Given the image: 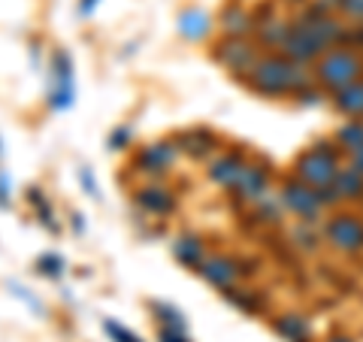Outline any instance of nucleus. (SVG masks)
Listing matches in <instances>:
<instances>
[{"label": "nucleus", "mask_w": 363, "mask_h": 342, "mask_svg": "<svg viewBox=\"0 0 363 342\" xmlns=\"http://www.w3.org/2000/svg\"><path fill=\"white\" fill-rule=\"evenodd\" d=\"M245 79H248V88L257 91V94L285 97V94H294V91L315 82V67L294 64L285 58V55L269 52V55H260L257 64L252 67V73Z\"/></svg>", "instance_id": "1"}, {"label": "nucleus", "mask_w": 363, "mask_h": 342, "mask_svg": "<svg viewBox=\"0 0 363 342\" xmlns=\"http://www.w3.org/2000/svg\"><path fill=\"white\" fill-rule=\"evenodd\" d=\"M345 152L339 149L336 140H318L312 143V149H306L297 164H294V176H297L300 182H306V185L312 188H321L327 185V182H333L339 167H342L345 161Z\"/></svg>", "instance_id": "2"}, {"label": "nucleus", "mask_w": 363, "mask_h": 342, "mask_svg": "<svg viewBox=\"0 0 363 342\" xmlns=\"http://www.w3.org/2000/svg\"><path fill=\"white\" fill-rule=\"evenodd\" d=\"M354 79H363V52L354 49H330L327 55H321L315 64V82L324 91H336Z\"/></svg>", "instance_id": "3"}, {"label": "nucleus", "mask_w": 363, "mask_h": 342, "mask_svg": "<svg viewBox=\"0 0 363 342\" xmlns=\"http://www.w3.org/2000/svg\"><path fill=\"white\" fill-rule=\"evenodd\" d=\"M321 233L327 246L342 255H360L363 252V219L351 212H333L327 221H321Z\"/></svg>", "instance_id": "4"}, {"label": "nucleus", "mask_w": 363, "mask_h": 342, "mask_svg": "<svg viewBox=\"0 0 363 342\" xmlns=\"http://www.w3.org/2000/svg\"><path fill=\"white\" fill-rule=\"evenodd\" d=\"M215 58H218V64L224 70L245 79L252 73V67L257 64L260 49H257V43L248 40V37H224V43L215 45Z\"/></svg>", "instance_id": "5"}, {"label": "nucleus", "mask_w": 363, "mask_h": 342, "mask_svg": "<svg viewBox=\"0 0 363 342\" xmlns=\"http://www.w3.org/2000/svg\"><path fill=\"white\" fill-rule=\"evenodd\" d=\"M281 203H285V209L291 215H297L300 221H315L321 224V215H324V206L321 200H318V191L312 185H306V182H300L297 176L288 179L285 185H281Z\"/></svg>", "instance_id": "6"}, {"label": "nucleus", "mask_w": 363, "mask_h": 342, "mask_svg": "<svg viewBox=\"0 0 363 342\" xmlns=\"http://www.w3.org/2000/svg\"><path fill=\"white\" fill-rule=\"evenodd\" d=\"M197 272L203 279H206L209 285H215V288H233L236 282H240V260L236 258H227V255H206L203 258V264L197 267Z\"/></svg>", "instance_id": "7"}, {"label": "nucleus", "mask_w": 363, "mask_h": 342, "mask_svg": "<svg viewBox=\"0 0 363 342\" xmlns=\"http://www.w3.org/2000/svg\"><path fill=\"white\" fill-rule=\"evenodd\" d=\"M230 191L240 203H257L269 191V170L260 164H245V170L240 173V179H236V185Z\"/></svg>", "instance_id": "8"}, {"label": "nucleus", "mask_w": 363, "mask_h": 342, "mask_svg": "<svg viewBox=\"0 0 363 342\" xmlns=\"http://www.w3.org/2000/svg\"><path fill=\"white\" fill-rule=\"evenodd\" d=\"M279 55H285L288 61H294V64H306V67H315L318 64V58H321V49L306 37L303 33V28L300 25H294V18H291V33H288V40H285V45L279 49Z\"/></svg>", "instance_id": "9"}, {"label": "nucleus", "mask_w": 363, "mask_h": 342, "mask_svg": "<svg viewBox=\"0 0 363 342\" xmlns=\"http://www.w3.org/2000/svg\"><path fill=\"white\" fill-rule=\"evenodd\" d=\"M73 94H76V88H73V67H70V58L61 52V55H55V85H52V109H70L73 104Z\"/></svg>", "instance_id": "10"}, {"label": "nucleus", "mask_w": 363, "mask_h": 342, "mask_svg": "<svg viewBox=\"0 0 363 342\" xmlns=\"http://www.w3.org/2000/svg\"><path fill=\"white\" fill-rule=\"evenodd\" d=\"M330 106L345 118H363V79L330 91Z\"/></svg>", "instance_id": "11"}, {"label": "nucleus", "mask_w": 363, "mask_h": 342, "mask_svg": "<svg viewBox=\"0 0 363 342\" xmlns=\"http://www.w3.org/2000/svg\"><path fill=\"white\" fill-rule=\"evenodd\" d=\"M242 170H245V161H242L240 152H224V155H218V158H212L209 161V179L215 182V185L230 191Z\"/></svg>", "instance_id": "12"}, {"label": "nucleus", "mask_w": 363, "mask_h": 342, "mask_svg": "<svg viewBox=\"0 0 363 342\" xmlns=\"http://www.w3.org/2000/svg\"><path fill=\"white\" fill-rule=\"evenodd\" d=\"M173 161H176V145L167 140L145 145V149L136 155V167H140L143 173H164Z\"/></svg>", "instance_id": "13"}, {"label": "nucleus", "mask_w": 363, "mask_h": 342, "mask_svg": "<svg viewBox=\"0 0 363 342\" xmlns=\"http://www.w3.org/2000/svg\"><path fill=\"white\" fill-rule=\"evenodd\" d=\"M288 33H291V21H288V18H279V16H272V18L260 21V25L255 28V43L260 45V49L279 52L281 45H285Z\"/></svg>", "instance_id": "14"}, {"label": "nucleus", "mask_w": 363, "mask_h": 342, "mask_svg": "<svg viewBox=\"0 0 363 342\" xmlns=\"http://www.w3.org/2000/svg\"><path fill=\"white\" fill-rule=\"evenodd\" d=\"M218 25L224 31V37H252L255 33V16L240 4H230V6H224Z\"/></svg>", "instance_id": "15"}, {"label": "nucleus", "mask_w": 363, "mask_h": 342, "mask_svg": "<svg viewBox=\"0 0 363 342\" xmlns=\"http://www.w3.org/2000/svg\"><path fill=\"white\" fill-rule=\"evenodd\" d=\"M272 330L285 342H312V324L306 321V315H300V312H281L276 321H272Z\"/></svg>", "instance_id": "16"}, {"label": "nucleus", "mask_w": 363, "mask_h": 342, "mask_svg": "<svg viewBox=\"0 0 363 342\" xmlns=\"http://www.w3.org/2000/svg\"><path fill=\"white\" fill-rule=\"evenodd\" d=\"M136 203L145 209V212H152V215H169L176 209V197L169 194L167 188H161V185H149V188H140L136 191Z\"/></svg>", "instance_id": "17"}, {"label": "nucleus", "mask_w": 363, "mask_h": 342, "mask_svg": "<svg viewBox=\"0 0 363 342\" xmlns=\"http://www.w3.org/2000/svg\"><path fill=\"white\" fill-rule=\"evenodd\" d=\"M209 31H212V18H209V13H203V9L191 6V9H185V13L179 16V33L185 40H191V43L206 40Z\"/></svg>", "instance_id": "18"}, {"label": "nucleus", "mask_w": 363, "mask_h": 342, "mask_svg": "<svg viewBox=\"0 0 363 342\" xmlns=\"http://www.w3.org/2000/svg\"><path fill=\"white\" fill-rule=\"evenodd\" d=\"M179 149L191 158H197V161H203V158L215 149V133L206 128H191L179 136Z\"/></svg>", "instance_id": "19"}, {"label": "nucleus", "mask_w": 363, "mask_h": 342, "mask_svg": "<svg viewBox=\"0 0 363 342\" xmlns=\"http://www.w3.org/2000/svg\"><path fill=\"white\" fill-rule=\"evenodd\" d=\"M173 255L182 267L197 270L203 264V258H206V246H203L200 236H179L173 243Z\"/></svg>", "instance_id": "20"}, {"label": "nucleus", "mask_w": 363, "mask_h": 342, "mask_svg": "<svg viewBox=\"0 0 363 342\" xmlns=\"http://www.w3.org/2000/svg\"><path fill=\"white\" fill-rule=\"evenodd\" d=\"M333 185H336L339 194H342L345 203H363V176L357 173V170H351L348 164L339 167Z\"/></svg>", "instance_id": "21"}, {"label": "nucleus", "mask_w": 363, "mask_h": 342, "mask_svg": "<svg viewBox=\"0 0 363 342\" xmlns=\"http://www.w3.org/2000/svg\"><path fill=\"white\" fill-rule=\"evenodd\" d=\"M333 140L339 143V149L345 152V158H348L351 152L363 149V118H348V121H342V124L336 128Z\"/></svg>", "instance_id": "22"}, {"label": "nucleus", "mask_w": 363, "mask_h": 342, "mask_svg": "<svg viewBox=\"0 0 363 342\" xmlns=\"http://www.w3.org/2000/svg\"><path fill=\"white\" fill-rule=\"evenodd\" d=\"M252 206H255L257 221H264V224H281V219H285V212H288L285 203H281V194H272V191H267Z\"/></svg>", "instance_id": "23"}, {"label": "nucleus", "mask_w": 363, "mask_h": 342, "mask_svg": "<svg viewBox=\"0 0 363 342\" xmlns=\"http://www.w3.org/2000/svg\"><path fill=\"white\" fill-rule=\"evenodd\" d=\"M321 239H324L321 224H315V221H300L297 219V224L291 227V243L297 248H303V252H315V248L321 246Z\"/></svg>", "instance_id": "24"}, {"label": "nucleus", "mask_w": 363, "mask_h": 342, "mask_svg": "<svg viewBox=\"0 0 363 342\" xmlns=\"http://www.w3.org/2000/svg\"><path fill=\"white\" fill-rule=\"evenodd\" d=\"M224 300L227 303H233L240 312H245V315H257V312H264V306H267V300L260 297V294H255V291H248V288H227L224 291Z\"/></svg>", "instance_id": "25"}, {"label": "nucleus", "mask_w": 363, "mask_h": 342, "mask_svg": "<svg viewBox=\"0 0 363 342\" xmlns=\"http://www.w3.org/2000/svg\"><path fill=\"white\" fill-rule=\"evenodd\" d=\"M297 94V104L300 106H306V109H315V106H324L327 100H330V91H324L318 82H312V85H306V88H300V91H294Z\"/></svg>", "instance_id": "26"}, {"label": "nucleus", "mask_w": 363, "mask_h": 342, "mask_svg": "<svg viewBox=\"0 0 363 342\" xmlns=\"http://www.w3.org/2000/svg\"><path fill=\"white\" fill-rule=\"evenodd\" d=\"M28 200L33 203V206H37L40 209V221L45 224V227H49V231L52 233H58V224H55L52 219H55V215H52V206H49V203H45V197H43V191L40 188H30L28 191Z\"/></svg>", "instance_id": "27"}, {"label": "nucleus", "mask_w": 363, "mask_h": 342, "mask_svg": "<svg viewBox=\"0 0 363 342\" xmlns=\"http://www.w3.org/2000/svg\"><path fill=\"white\" fill-rule=\"evenodd\" d=\"M152 312L155 318L161 324H173V327H185V315H182L176 306H169V303H152Z\"/></svg>", "instance_id": "28"}, {"label": "nucleus", "mask_w": 363, "mask_h": 342, "mask_svg": "<svg viewBox=\"0 0 363 342\" xmlns=\"http://www.w3.org/2000/svg\"><path fill=\"white\" fill-rule=\"evenodd\" d=\"M318 191V200H321V206L327 209V212H336L339 206H342V194H339L336 191V185H333V182H327V185H321V188H315Z\"/></svg>", "instance_id": "29"}, {"label": "nucleus", "mask_w": 363, "mask_h": 342, "mask_svg": "<svg viewBox=\"0 0 363 342\" xmlns=\"http://www.w3.org/2000/svg\"><path fill=\"white\" fill-rule=\"evenodd\" d=\"M342 49H354V52H363V21H351V25H345Z\"/></svg>", "instance_id": "30"}, {"label": "nucleus", "mask_w": 363, "mask_h": 342, "mask_svg": "<svg viewBox=\"0 0 363 342\" xmlns=\"http://www.w3.org/2000/svg\"><path fill=\"white\" fill-rule=\"evenodd\" d=\"M104 330H106V333L116 339V342H140V336H136V333H130V330L121 327L118 321H109V318L104 321Z\"/></svg>", "instance_id": "31"}, {"label": "nucleus", "mask_w": 363, "mask_h": 342, "mask_svg": "<svg viewBox=\"0 0 363 342\" xmlns=\"http://www.w3.org/2000/svg\"><path fill=\"white\" fill-rule=\"evenodd\" d=\"M37 267H40V272H45V276H61V272H64V258H58V255H43L37 260Z\"/></svg>", "instance_id": "32"}, {"label": "nucleus", "mask_w": 363, "mask_h": 342, "mask_svg": "<svg viewBox=\"0 0 363 342\" xmlns=\"http://www.w3.org/2000/svg\"><path fill=\"white\" fill-rule=\"evenodd\" d=\"M157 339L161 342H191V336L185 333V327H173V324L157 327Z\"/></svg>", "instance_id": "33"}, {"label": "nucleus", "mask_w": 363, "mask_h": 342, "mask_svg": "<svg viewBox=\"0 0 363 342\" xmlns=\"http://www.w3.org/2000/svg\"><path fill=\"white\" fill-rule=\"evenodd\" d=\"M339 16L345 21H363V0H342L339 4Z\"/></svg>", "instance_id": "34"}, {"label": "nucleus", "mask_w": 363, "mask_h": 342, "mask_svg": "<svg viewBox=\"0 0 363 342\" xmlns=\"http://www.w3.org/2000/svg\"><path fill=\"white\" fill-rule=\"evenodd\" d=\"M130 140H133V131L130 128H116V131L109 133V145H112V149H128Z\"/></svg>", "instance_id": "35"}, {"label": "nucleus", "mask_w": 363, "mask_h": 342, "mask_svg": "<svg viewBox=\"0 0 363 342\" xmlns=\"http://www.w3.org/2000/svg\"><path fill=\"white\" fill-rule=\"evenodd\" d=\"M79 179H82V185L88 188L91 197H100V194H97V182H94V176H91V170H88V167L82 170V173H79Z\"/></svg>", "instance_id": "36"}, {"label": "nucleus", "mask_w": 363, "mask_h": 342, "mask_svg": "<svg viewBox=\"0 0 363 342\" xmlns=\"http://www.w3.org/2000/svg\"><path fill=\"white\" fill-rule=\"evenodd\" d=\"M345 164H348L351 170H357V173L363 176V149H357V152H351V155L345 158Z\"/></svg>", "instance_id": "37"}, {"label": "nucleus", "mask_w": 363, "mask_h": 342, "mask_svg": "<svg viewBox=\"0 0 363 342\" xmlns=\"http://www.w3.org/2000/svg\"><path fill=\"white\" fill-rule=\"evenodd\" d=\"M97 6V0H82V4H79V13L82 16H91V9Z\"/></svg>", "instance_id": "38"}, {"label": "nucleus", "mask_w": 363, "mask_h": 342, "mask_svg": "<svg viewBox=\"0 0 363 342\" xmlns=\"http://www.w3.org/2000/svg\"><path fill=\"white\" fill-rule=\"evenodd\" d=\"M0 203H6V176L0 173Z\"/></svg>", "instance_id": "39"}, {"label": "nucleus", "mask_w": 363, "mask_h": 342, "mask_svg": "<svg viewBox=\"0 0 363 342\" xmlns=\"http://www.w3.org/2000/svg\"><path fill=\"white\" fill-rule=\"evenodd\" d=\"M327 342H354V339H351V336H342V333H336V336H330Z\"/></svg>", "instance_id": "40"}, {"label": "nucleus", "mask_w": 363, "mask_h": 342, "mask_svg": "<svg viewBox=\"0 0 363 342\" xmlns=\"http://www.w3.org/2000/svg\"><path fill=\"white\" fill-rule=\"evenodd\" d=\"M288 4H291V6H303V4H306V0H288Z\"/></svg>", "instance_id": "41"}]
</instances>
